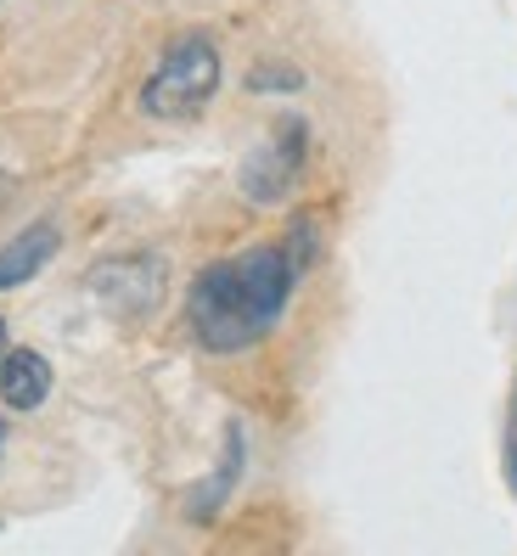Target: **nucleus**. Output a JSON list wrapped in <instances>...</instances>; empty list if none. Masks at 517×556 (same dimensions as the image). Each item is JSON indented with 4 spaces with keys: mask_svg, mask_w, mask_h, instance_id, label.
Listing matches in <instances>:
<instances>
[{
    "mask_svg": "<svg viewBox=\"0 0 517 556\" xmlns=\"http://www.w3.org/2000/svg\"><path fill=\"white\" fill-rule=\"evenodd\" d=\"M299 265L287 242H258L248 253H231V258H214L209 270H198L191 281V299H186V315H191V332L209 354H242L253 349L258 338L276 332V320L287 309L299 287Z\"/></svg>",
    "mask_w": 517,
    "mask_h": 556,
    "instance_id": "obj_1",
    "label": "nucleus"
},
{
    "mask_svg": "<svg viewBox=\"0 0 517 556\" xmlns=\"http://www.w3.org/2000/svg\"><path fill=\"white\" fill-rule=\"evenodd\" d=\"M219 90V51L209 35H175L164 56L152 62V74L141 85V108L152 118H191L209 108V96Z\"/></svg>",
    "mask_w": 517,
    "mask_h": 556,
    "instance_id": "obj_2",
    "label": "nucleus"
},
{
    "mask_svg": "<svg viewBox=\"0 0 517 556\" xmlns=\"http://www.w3.org/2000/svg\"><path fill=\"white\" fill-rule=\"evenodd\" d=\"M164 281H169V270L157 253H118V258H102V265L85 276V287L118 320H147L157 309V299H164Z\"/></svg>",
    "mask_w": 517,
    "mask_h": 556,
    "instance_id": "obj_3",
    "label": "nucleus"
},
{
    "mask_svg": "<svg viewBox=\"0 0 517 556\" xmlns=\"http://www.w3.org/2000/svg\"><path fill=\"white\" fill-rule=\"evenodd\" d=\"M304 152H310V136H304V118H281L265 141H258L242 163V191L253 203H281L293 191L299 169H304Z\"/></svg>",
    "mask_w": 517,
    "mask_h": 556,
    "instance_id": "obj_4",
    "label": "nucleus"
},
{
    "mask_svg": "<svg viewBox=\"0 0 517 556\" xmlns=\"http://www.w3.org/2000/svg\"><path fill=\"white\" fill-rule=\"evenodd\" d=\"M56 242H62L56 225H51V219H35L17 242L0 248V292H7V287H23V281H35V276L46 270V258L56 253Z\"/></svg>",
    "mask_w": 517,
    "mask_h": 556,
    "instance_id": "obj_5",
    "label": "nucleus"
},
{
    "mask_svg": "<svg viewBox=\"0 0 517 556\" xmlns=\"http://www.w3.org/2000/svg\"><path fill=\"white\" fill-rule=\"evenodd\" d=\"M46 394H51L46 354H35V349H7V359H0V400H7L12 410H35V405H46Z\"/></svg>",
    "mask_w": 517,
    "mask_h": 556,
    "instance_id": "obj_6",
    "label": "nucleus"
},
{
    "mask_svg": "<svg viewBox=\"0 0 517 556\" xmlns=\"http://www.w3.org/2000/svg\"><path fill=\"white\" fill-rule=\"evenodd\" d=\"M237 472H242V428L225 433V462H219V472L198 489V495L186 501V517H191V522H209V517H219L225 495L237 489Z\"/></svg>",
    "mask_w": 517,
    "mask_h": 556,
    "instance_id": "obj_7",
    "label": "nucleus"
},
{
    "mask_svg": "<svg viewBox=\"0 0 517 556\" xmlns=\"http://www.w3.org/2000/svg\"><path fill=\"white\" fill-rule=\"evenodd\" d=\"M299 85H304L299 68H270V62H258L248 74V90H299Z\"/></svg>",
    "mask_w": 517,
    "mask_h": 556,
    "instance_id": "obj_8",
    "label": "nucleus"
},
{
    "mask_svg": "<svg viewBox=\"0 0 517 556\" xmlns=\"http://www.w3.org/2000/svg\"><path fill=\"white\" fill-rule=\"evenodd\" d=\"M506 483L517 489V439H512V450H506Z\"/></svg>",
    "mask_w": 517,
    "mask_h": 556,
    "instance_id": "obj_9",
    "label": "nucleus"
},
{
    "mask_svg": "<svg viewBox=\"0 0 517 556\" xmlns=\"http://www.w3.org/2000/svg\"><path fill=\"white\" fill-rule=\"evenodd\" d=\"M7 186H12V175H7V169H0V203H7Z\"/></svg>",
    "mask_w": 517,
    "mask_h": 556,
    "instance_id": "obj_10",
    "label": "nucleus"
},
{
    "mask_svg": "<svg viewBox=\"0 0 517 556\" xmlns=\"http://www.w3.org/2000/svg\"><path fill=\"white\" fill-rule=\"evenodd\" d=\"M0 359H7V320H0Z\"/></svg>",
    "mask_w": 517,
    "mask_h": 556,
    "instance_id": "obj_11",
    "label": "nucleus"
},
{
    "mask_svg": "<svg viewBox=\"0 0 517 556\" xmlns=\"http://www.w3.org/2000/svg\"><path fill=\"white\" fill-rule=\"evenodd\" d=\"M0 444H7V428H0Z\"/></svg>",
    "mask_w": 517,
    "mask_h": 556,
    "instance_id": "obj_12",
    "label": "nucleus"
}]
</instances>
